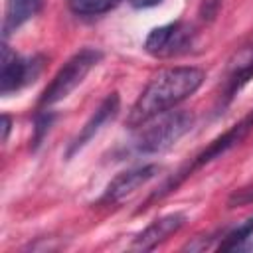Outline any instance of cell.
I'll return each mask as SVG.
<instances>
[{"instance_id": "cell-17", "label": "cell", "mask_w": 253, "mask_h": 253, "mask_svg": "<svg viewBox=\"0 0 253 253\" xmlns=\"http://www.w3.org/2000/svg\"><path fill=\"white\" fill-rule=\"evenodd\" d=\"M10 126H12V121H10V117H8V115H4V117H2V140H4V142L8 140Z\"/></svg>"}, {"instance_id": "cell-2", "label": "cell", "mask_w": 253, "mask_h": 253, "mask_svg": "<svg viewBox=\"0 0 253 253\" xmlns=\"http://www.w3.org/2000/svg\"><path fill=\"white\" fill-rule=\"evenodd\" d=\"M194 125V117L188 111L162 113L142 125L136 136V150L142 154H156L170 148L180 140Z\"/></svg>"}, {"instance_id": "cell-10", "label": "cell", "mask_w": 253, "mask_h": 253, "mask_svg": "<svg viewBox=\"0 0 253 253\" xmlns=\"http://www.w3.org/2000/svg\"><path fill=\"white\" fill-rule=\"evenodd\" d=\"M251 77H253V45L237 51L229 61L227 79H225V101H229Z\"/></svg>"}, {"instance_id": "cell-4", "label": "cell", "mask_w": 253, "mask_h": 253, "mask_svg": "<svg viewBox=\"0 0 253 253\" xmlns=\"http://www.w3.org/2000/svg\"><path fill=\"white\" fill-rule=\"evenodd\" d=\"M251 126H253V113H249L245 119H241L237 125H233L229 130H225L221 136H217L204 152H200L186 168H182L172 180H168L162 188H160V192H156L154 196H152V200H156V198H162V196H166V194H170L172 190H176L194 170H198V168H202L204 164H208V162H211L213 158H219L223 152H227L229 148H233L235 144H239L243 138H245V134L251 130Z\"/></svg>"}, {"instance_id": "cell-5", "label": "cell", "mask_w": 253, "mask_h": 253, "mask_svg": "<svg viewBox=\"0 0 253 253\" xmlns=\"http://www.w3.org/2000/svg\"><path fill=\"white\" fill-rule=\"evenodd\" d=\"M192 38H194L192 26L184 22H172L154 28L144 40V49L154 57H172L186 51L192 43Z\"/></svg>"}, {"instance_id": "cell-13", "label": "cell", "mask_w": 253, "mask_h": 253, "mask_svg": "<svg viewBox=\"0 0 253 253\" xmlns=\"http://www.w3.org/2000/svg\"><path fill=\"white\" fill-rule=\"evenodd\" d=\"M119 4L121 0H67L69 10L79 16H99L113 10Z\"/></svg>"}, {"instance_id": "cell-6", "label": "cell", "mask_w": 253, "mask_h": 253, "mask_svg": "<svg viewBox=\"0 0 253 253\" xmlns=\"http://www.w3.org/2000/svg\"><path fill=\"white\" fill-rule=\"evenodd\" d=\"M158 172H160V168L156 164H148V166H140V168H132V170L121 172L107 186V190L103 194V202L119 204V202H123L126 198H130L138 188L148 184Z\"/></svg>"}, {"instance_id": "cell-7", "label": "cell", "mask_w": 253, "mask_h": 253, "mask_svg": "<svg viewBox=\"0 0 253 253\" xmlns=\"http://www.w3.org/2000/svg\"><path fill=\"white\" fill-rule=\"evenodd\" d=\"M119 93H111V95H107V99L99 105V109L91 115V119L85 123V126L79 130V134L73 138V142L69 144V148H67V152H65V156L67 158H71L75 152H79L101 128H103V125H107L109 121H113L115 117H117V113H119Z\"/></svg>"}, {"instance_id": "cell-11", "label": "cell", "mask_w": 253, "mask_h": 253, "mask_svg": "<svg viewBox=\"0 0 253 253\" xmlns=\"http://www.w3.org/2000/svg\"><path fill=\"white\" fill-rule=\"evenodd\" d=\"M42 2L43 0H6L4 24H2L4 38H8L22 24H26L30 18H34L42 10Z\"/></svg>"}, {"instance_id": "cell-14", "label": "cell", "mask_w": 253, "mask_h": 253, "mask_svg": "<svg viewBox=\"0 0 253 253\" xmlns=\"http://www.w3.org/2000/svg\"><path fill=\"white\" fill-rule=\"evenodd\" d=\"M221 8V0H202L200 4V18L204 22H211Z\"/></svg>"}, {"instance_id": "cell-15", "label": "cell", "mask_w": 253, "mask_h": 253, "mask_svg": "<svg viewBox=\"0 0 253 253\" xmlns=\"http://www.w3.org/2000/svg\"><path fill=\"white\" fill-rule=\"evenodd\" d=\"M253 202V184L251 186H245L237 192L231 194L229 198V208H235V206H243V204H251Z\"/></svg>"}, {"instance_id": "cell-18", "label": "cell", "mask_w": 253, "mask_h": 253, "mask_svg": "<svg viewBox=\"0 0 253 253\" xmlns=\"http://www.w3.org/2000/svg\"><path fill=\"white\" fill-rule=\"evenodd\" d=\"M128 2L134 8H150V6H156L160 0H128Z\"/></svg>"}, {"instance_id": "cell-3", "label": "cell", "mask_w": 253, "mask_h": 253, "mask_svg": "<svg viewBox=\"0 0 253 253\" xmlns=\"http://www.w3.org/2000/svg\"><path fill=\"white\" fill-rule=\"evenodd\" d=\"M99 61H101V51H97L93 47H83L81 51H77L73 57L67 59V63L55 73L51 83L43 89L38 105L40 107H49V105H55L61 99H65L77 85L83 83L87 73Z\"/></svg>"}, {"instance_id": "cell-8", "label": "cell", "mask_w": 253, "mask_h": 253, "mask_svg": "<svg viewBox=\"0 0 253 253\" xmlns=\"http://www.w3.org/2000/svg\"><path fill=\"white\" fill-rule=\"evenodd\" d=\"M186 221V215L176 211V213H168V215H162L158 219H154L146 229H142L136 239L132 241V249H142V251H148V249H154L158 243H162L164 239H168L172 233H176Z\"/></svg>"}, {"instance_id": "cell-9", "label": "cell", "mask_w": 253, "mask_h": 253, "mask_svg": "<svg viewBox=\"0 0 253 253\" xmlns=\"http://www.w3.org/2000/svg\"><path fill=\"white\" fill-rule=\"evenodd\" d=\"M30 75L34 77L30 61L22 59L14 51H10L8 45H4L2 47V73H0V91H2V95L18 91L22 85H26L30 81Z\"/></svg>"}, {"instance_id": "cell-12", "label": "cell", "mask_w": 253, "mask_h": 253, "mask_svg": "<svg viewBox=\"0 0 253 253\" xmlns=\"http://www.w3.org/2000/svg\"><path fill=\"white\" fill-rule=\"evenodd\" d=\"M253 235V215L235 223L233 227H227L221 237H219V243H217V249L219 251H235V249H241L243 243Z\"/></svg>"}, {"instance_id": "cell-16", "label": "cell", "mask_w": 253, "mask_h": 253, "mask_svg": "<svg viewBox=\"0 0 253 253\" xmlns=\"http://www.w3.org/2000/svg\"><path fill=\"white\" fill-rule=\"evenodd\" d=\"M49 125H51V115H40L36 119V144H40L43 134L49 130Z\"/></svg>"}, {"instance_id": "cell-1", "label": "cell", "mask_w": 253, "mask_h": 253, "mask_svg": "<svg viewBox=\"0 0 253 253\" xmlns=\"http://www.w3.org/2000/svg\"><path fill=\"white\" fill-rule=\"evenodd\" d=\"M206 73L200 67L184 65V67H170L160 71L138 95L132 109L128 111L126 125L130 128L142 126L150 119L168 113L190 95H194L200 85L204 83Z\"/></svg>"}]
</instances>
